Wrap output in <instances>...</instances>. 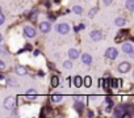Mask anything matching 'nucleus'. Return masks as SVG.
<instances>
[{
	"mask_svg": "<svg viewBox=\"0 0 134 118\" xmlns=\"http://www.w3.org/2000/svg\"><path fill=\"white\" fill-rule=\"evenodd\" d=\"M15 106H16V98H15V97L9 96V97H7V98L4 100V108H5L7 110H13Z\"/></svg>",
	"mask_w": 134,
	"mask_h": 118,
	"instance_id": "nucleus-1",
	"label": "nucleus"
},
{
	"mask_svg": "<svg viewBox=\"0 0 134 118\" xmlns=\"http://www.w3.org/2000/svg\"><path fill=\"white\" fill-rule=\"evenodd\" d=\"M57 32L60 33V34H67V33L70 32V26H69V24H66V22L58 24V25H57Z\"/></svg>",
	"mask_w": 134,
	"mask_h": 118,
	"instance_id": "nucleus-2",
	"label": "nucleus"
},
{
	"mask_svg": "<svg viewBox=\"0 0 134 118\" xmlns=\"http://www.w3.org/2000/svg\"><path fill=\"white\" fill-rule=\"evenodd\" d=\"M117 55H118V51H117V49H114V47H109V49L105 51V56H107L108 59H110V61L116 59Z\"/></svg>",
	"mask_w": 134,
	"mask_h": 118,
	"instance_id": "nucleus-3",
	"label": "nucleus"
},
{
	"mask_svg": "<svg viewBox=\"0 0 134 118\" xmlns=\"http://www.w3.org/2000/svg\"><path fill=\"white\" fill-rule=\"evenodd\" d=\"M126 110V108H125V105H118V106H116L114 108V111H113V115L114 117H117V118H121V117H125V114H124V111Z\"/></svg>",
	"mask_w": 134,
	"mask_h": 118,
	"instance_id": "nucleus-4",
	"label": "nucleus"
},
{
	"mask_svg": "<svg viewBox=\"0 0 134 118\" xmlns=\"http://www.w3.org/2000/svg\"><path fill=\"white\" fill-rule=\"evenodd\" d=\"M24 33H25V36H26V37L33 38V37L36 36V29H34V28H32V26H25V28H24Z\"/></svg>",
	"mask_w": 134,
	"mask_h": 118,
	"instance_id": "nucleus-5",
	"label": "nucleus"
},
{
	"mask_svg": "<svg viewBox=\"0 0 134 118\" xmlns=\"http://www.w3.org/2000/svg\"><path fill=\"white\" fill-rule=\"evenodd\" d=\"M122 51L125 52V54H131L133 51H134V49H133V45L130 43V42H125L124 45H122Z\"/></svg>",
	"mask_w": 134,
	"mask_h": 118,
	"instance_id": "nucleus-6",
	"label": "nucleus"
},
{
	"mask_svg": "<svg viewBox=\"0 0 134 118\" xmlns=\"http://www.w3.org/2000/svg\"><path fill=\"white\" fill-rule=\"evenodd\" d=\"M90 37H91L92 41H100V39L103 38V34H101V32H99V30H92L91 34H90Z\"/></svg>",
	"mask_w": 134,
	"mask_h": 118,
	"instance_id": "nucleus-7",
	"label": "nucleus"
},
{
	"mask_svg": "<svg viewBox=\"0 0 134 118\" xmlns=\"http://www.w3.org/2000/svg\"><path fill=\"white\" fill-rule=\"evenodd\" d=\"M129 70H130V64H129L127 62H122V63H120V66H118V71H120L121 74H126Z\"/></svg>",
	"mask_w": 134,
	"mask_h": 118,
	"instance_id": "nucleus-8",
	"label": "nucleus"
},
{
	"mask_svg": "<svg viewBox=\"0 0 134 118\" xmlns=\"http://www.w3.org/2000/svg\"><path fill=\"white\" fill-rule=\"evenodd\" d=\"M40 29H41V32H42V33H49V32H50V29H51V25H50V22L43 21V22H41V24H40Z\"/></svg>",
	"mask_w": 134,
	"mask_h": 118,
	"instance_id": "nucleus-9",
	"label": "nucleus"
},
{
	"mask_svg": "<svg viewBox=\"0 0 134 118\" xmlns=\"http://www.w3.org/2000/svg\"><path fill=\"white\" fill-rule=\"evenodd\" d=\"M82 62L84 64H91L92 63V56L90 54H83L82 55Z\"/></svg>",
	"mask_w": 134,
	"mask_h": 118,
	"instance_id": "nucleus-10",
	"label": "nucleus"
},
{
	"mask_svg": "<svg viewBox=\"0 0 134 118\" xmlns=\"http://www.w3.org/2000/svg\"><path fill=\"white\" fill-rule=\"evenodd\" d=\"M69 56H70V59H78V56H79L78 49H70L69 50Z\"/></svg>",
	"mask_w": 134,
	"mask_h": 118,
	"instance_id": "nucleus-11",
	"label": "nucleus"
},
{
	"mask_svg": "<svg viewBox=\"0 0 134 118\" xmlns=\"http://www.w3.org/2000/svg\"><path fill=\"white\" fill-rule=\"evenodd\" d=\"M125 7H126V9H127V11L134 12V0H126Z\"/></svg>",
	"mask_w": 134,
	"mask_h": 118,
	"instance_id": "nucleus-12",
	"label": "nucleus"
},
{
	"mask_svg": "<svg viewBox=\"0 0 134 118\" xmlns=\"http://www.w3.org/2000/svg\"><path fill=\"white\" fill-rule=\"evenodd\" d=\"M74 85H75L76 88H80V87L83 85V79H82L80 76H75V78H74Z\"/></svg>",
	"mask_w": 134,
	"mask_h": 118,
	"instance_id": "nucleus-13",
	"label": "nucleus"
},
{
	"mask_svg": "<svg viewBox=\"0 0 134 118\" xmlns=\"http://www.w3.org/2000/svg\"><path fill=\"white\" fill-rule=\"evenodd\" d=\"M26 97H28L29 100H36V97H37L36 89H29V91L26 92Z\"/></svg>",
	"mask_w": 134,
	"mask_h": 118,
	"instance_id": "nucleus-14",
	"label": "nucleus"
},
{
	"mask_svg": "<svg viewBox=\"0 0 134 118\" xmlns=\"http://www.w3.org/2000/svg\"><path fill=\"white\" fill-rule=\"evenodd\" d=\"M114 24H116L117 26H124V25L126 24V20H125L124 17H117V19L114 20Z\"/></svg>",
	"mask_w": 134,
	"mask_h": 118,
	"instance_id": "nucleus-15",
	"label": "nucleus"
},
{
	"mask_svg": "<svg viewBox=\"0 0 134 118\" xmlns=\"http://www.w3.org/2000/svg\"><path fill=\"white\" fill-rule=\"evenodd\" d=\"M16 72H17L19 75H26L28 71H26V68H25L24 66H17V67H16Z\"/></svg>",
	"mask_w": 134,
	"mask_h": 118,
	"instance_id": "nucleus-16",
	"label": "nucleus"
},
{
	"mask_svg": "<svg viewBox=\"0 0 134 118\" xmlns=\"http://www.w3.org/2000/svg\"><path fill=\"white\" fill-rule=\"evenodd\" d=\"M101 85H103V88H104L105 91H108L109 87H110V79H109V80H108V79H104V80L101 81Z\"/></svg>",
	"mask_w": 134,
	"mask_h": 118,
	"instance_id": "nucleus-17",
	"label": "nucleus"
},
{
	"mask_svg": "<svg viewBox=\"0 0 134 118\" xmlns=\"http://www.w3.org/2000/svg\"><path fill=\"white\" fill-rule=\"evenodd\" d=\"M74 106H75V109H76L78 111H82V110L84 109V104L80 102V101H76V102L74 104Z\"/></svg>",
	"mask_w": 134,
	"mask_h": 118,
	"instance_id": "nucleus-18",
	"label": "nucleus"
},
{
	"mask_svg": "<svg viewBox=\"0 0 134 118\" xmlns=\"http://www.w3.org/2000/svg\"><path fill=\"white\" fill-rule=\"evenodd\" d=\"M51 85H53L54 88L59 85V79H58V76H53V78H51Z\"/></svg>",
	"mask_w": 134,
	"mask_h": 118,
	"instance_id": "nucleus-19",
	"label": "nucleus"
},
{
	"mask_svg": "<svg viewBox=\"0 0 134 118\" xmlns=\"http://www.w3.org/2000/svg\"><path fill=\"white\" fill-rule=\"evenodd\" d=\"M125 108H126V111H129V113H127L129 115H134V106H131V105H125Z\"/></svg>",
	"mask_w": 134,
	"mask_h": 118,
	"instance_id": "nucleus-20",
	"label": "nucleus"
},
{
	"mask_svg": "<svg viewBox=\"0 0 134 118\" xmlns=\"http://www.w3.org/2000/svg\"><path fill=\"white\" fill-rule=\"evenodd\" d=\"M72 11H74V13H76V15H80V13L83 12V8H82L80 5H75V7L72 8Z\"/></svg>",
	"mask_w": 134,
	"mask_h": 118,
	"instance_id": "nucleus-21",
	"label": "nucleus"
},
{
	"mask_svg": "<svg viewBox=\"0 0 134 118\" xmlns=\"http://www.w3.org/2000/svg\"><path fill=\"white\" fill-rule=\"evenodd\" d=\"M63 67H64L66 70H71V68H72V63H71L70 61H66V62H63Z\"/></svg>",
	"mask_w": 134,
	"mask_h": 118,
	"instance_id": "nucleus-22",
	"label": "nucleus"
},
{
	"mask_svg": "<svg viewBox=\"0 0 134 118\" xmlns=\"http://www.w3.org/2000/svg\"><path fill=\"white\" fill-rule=\"evenodd\" d=\"M91 84H92V79L90 78V76H87V78H84V85L88 88V87H91Z\"/></svg>",
	"mask_w": 134,
	"mask_h": 118,
	"instance_id": "nucleus-23",
	"label": "nucleus"
},
{
	"mask_svg": "<svg viewBox=\"0 0 134 118\" xmlns=\"http://www.w3.org/2000/svg\"><path fill=\"white\" fill-rule=\"evenodd\" d=\"M37 13H38V12H37V9H34L33 12H30V15H29V19H30L32 21H34V20L37 19Z\"/></svg>",
	"mask_w": 134,
	"mask_h": 118,
	"instance_id": "nucleus-24",
	"label": "nucleus"
},
{
	"mask_svg": "<svg viewBox=\"0 0 134 118\" xmlns=\"http://www.w3.org/2000/svg\"><path fill=\"white\" fill-rule=\"evenodd\" d=\"M110 87L112 88H117L118 87V79H110Z\"/></svg>",
	"mask_w": 134,
	"mask_h": 118,
	"instance_id": "nucleus-25",
	"label": "nucleus"
},
{
	"mask_svg": "<svg viewBox=\"0 0 134 118\" xmlns=\"http://www.w3.org/2000/svg\"><path fill=\"white\" fill-rule=\"evenodd\" d=\"M51 100L55 101V102H59V101L62 100V96H60V95H54V96L51 97Z\"/></svg>",
	"mask_w": 134,
	"mask_h": 118,
	"instance_id": "nucleus-26",
	"label": "nucleus"
},
{
	"mask_svg": "<svg viewBox=\"0 0 134 118\" xmlns=\"http://www.w3.org/2000/svg\"><path fill=\"white\" fill-rule=\"evenodd\" d=\"M97 11H99L97 8H92V9L90 11V13H88V16H90V17H93V16H95V15L97 13Z\"/></svg>",
	"mask_w": 134,
	"mask_h": 118,
	"instance_id": "nucleus-27",
	"label": "nucleus"
},
{
	"mask_svg": "<svg viewBox=\"0 0 134 118\" xmlns=\"http://www.w3.org/2000/svg\"><path fill=\"white\" fill-rule=\"evenodd\" d=\"M8 84L12 85V87H17V85H19V83L15 81V79H8Z\"/></svg>",
	"mask_w": 134,
	"mask_h": 118,
	"instance_id": "nucleus-28",
	"label": "nucleus"
},
{
	"mask_svg": "<svg viewBox=\"0 0 134 118\" xmlns=\"http://www.w3.org/2000/svg\"><path fill=\"white\" fill-rule=\"evenodd\" d=\"M84 28H86V25L80 24V25H79V26H76V28H75L74 30H75V32H79V30H82V29H84Z\"/></svg>",
	"mask_w": 134,
	"mask_h": 118,
	"instance_id": "nucleus-29",
	"label": "nucleus"
},
{
	"mask_svg": "<svg viewBox=\"0 0 134 118\" xmlns=\"http://www.w3.org/2000/svg\"><path fill=\"white\" fill-rule=\"evenodd\" d=\"M4 21H5V16H4V13H2V15H0V24H4Z\"/></svg>",
	"mask_w": 134,
	"mask_h": 118,
	"instance_id": "nucleus-30",
	"label": "nucleus"
},
{
	"mask_svg": "<svg viewBox=\"0 0 134 118\" xmlns=\"http://www.w3.org/2000/svg\"><path fill=\"white\" fill-rule=\"evenodd\" d=\"M55 20H57V17H55L54 15L50 13V15H49V21H55Z\"/></svg>",
	"mask_w": 134,
	"mask_h": 118,
	"instance_id": "nucleus-31",
	"label": "nucleus"
},
{
	"mask_svg": "<svg viewBox=\"0 0 134 118\" xmlns=\"http://www.w3.org/2000/svg\"><path fill=\"white\" fill-rule=\"evenodd\" d=\"M5 68V64H4V62L3 61H0V70H4Z\"/></svg>",
	"mask_w": 134,
	"mask_h": 118,
	"instance_id": "nucleus-32",
	"label": "nucleus"
},
{
	"mask_svg": "<svg viewBox=\"0 0 134 118\" xmlns=\"http://www.w3.org/2000/svg\"><path fill=\"white\" fill-rule=\"evenodd\" d=\"M103 3H104L105 5H109V4L112 3V0H103Z\"/></svg>",
	"mask_w": 134,
	"mask_h": 118,
	"instance_id": "nucleus-33",
	"label": "nucleus"
},
{
	"mask_svg": "<svg viewBox=\"0 0 134 118\" xmlns=\"http://www.w3.org/2000/svg\"><path fill=\"white\" fill-rule=\"evenodd\" d=\"M47 66H49L50 68H55V64H54V63H47Z\"/></svg>",
	"mask_w": 134,
	"mask_h": 118,
	"instance_id": "nucleus-34",
	"label": "nucleus"
},
{
	"mask_svg": "<svg viewBox=\"0 0 134 118\" xmlns=\"http://www.w3.org/2000/svg\"><path fill=\"white\" fill-rule=\"evenodd\" d=\"M38 75H40V76H42V78H43V76H45V72H43V71H40V72H38Z\"/></svg>",
	"mask_w": 134,
	"mask_h": 118,
	"instance_id": "nucleus-35",
	"label": "nucleus"
},
{
	"mask_svg": "<svg viewBox=\"0 0 134 118\" xmlns=\"http://www.w3.org/2000/svg\"><path fill=\"white\" fill-rule=\"evenodd\" d=\"M88 117H93V113L92 111H88Z\"/></svg>",
	"mask_w": 134,
	"mask_h": 118,
	"instance_id": "nucleus-36",
	"label": "nucleus"
},
{
	"mask_svg": "<svg viewBox=\"0 0 134 118\" xmlns=\"http://www.w3.org/2000/svg\"><path fill=\"white\" fill-rule=\"evenodd\" d=\"M133 78H134V72H133Z\"/></svg>",
	"mask_w": 134,
	"mask_h": 118,
	"instance_id": "nucleus-37",
	"label": "nucleus"
}]
</instances>
